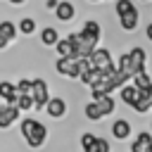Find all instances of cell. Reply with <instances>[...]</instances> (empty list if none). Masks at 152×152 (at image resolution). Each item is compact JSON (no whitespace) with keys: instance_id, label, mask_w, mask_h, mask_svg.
<instances>
[{"instance_id":"17","label":"cell","mask_w":152,"mask_h":152,"mask_svg":"<svg viewBox=\"0 0 152 152\" xmlns=\"http://www.w3.org/2000/svg\"><path fill=\"white\" fill-rule=\"evenodd\" d=\"M93 102H97V107H100V112H102V116H109L116 107H114V97L112 95H102L100 100H93Z\"/></svg>"},{"instance_id":"28","label":"cell","mask_w":152,"mask_h":152,"mask_svg":"<svg viewBox=\"0 0 152 152\" xmlns=\"http://www.w3.org/2000/svg\"><path fill=\"white\" fill-rule=\"evenodd\" d=\"M7 45H10V40H7V36L0 31V50H2V48H7Z\"/></svg>"},{"instance_id":"6","label":"cell","mask_w":152,"mask_h":152,"mask_svg":"<svg viewBox=\"0 0 152 152\" xmlns=\"http://www.w3.org/2000/svg\"><path fill=\"white\" fill-rule=\"evenodd\" d=\"M128 57H131V74H142L145 71V62H147V52L142 48H131L128 50Z\"/></svg>"},{"instance_id":"32","label":"cell","mask_w":152,"mask_h":152,"mask_svg":"<svg viewBox=\"0 0 152 152\" xmlns=\"http://www.w3.org/2000/svg\"><path fill=\"white\" fill-rule=\"evenodd\" d=\"M150 126H152V124H150ZM150 133H152V131H150Z\"/></svg>"},{"instance_id":"8","label":"cell","mask_w":152,"mask_h":152,"mask_svg":"<svg viewBox=\"0 0 152 152\" xmlns=\"http://www.w3.org/2000/svg\"><path fill=\"white\" fill-rule=\"evenodd\" d=\"M133 109H135L138 114H145V112H150V109H152V86H150V88L138 90V100H135Z\"/></svg>"},{"instance_id":"27","label":"cell","mask_w":152,"mask_h":152,"mask_svg":"<svg viewBox=\"0 0 152 152\" xmlns=\"http://www.w3.org/2000/svg\"><path fill=\"white\" fill-rule=\"evenodd\" d=\"M57 5H59V0H45V7H48V10H52V12L57 10Z\"/></svg>"},{"instance_id":"15","label":"cell","mask_w":152,"mask_h":152,"mask_svg":"<svg viewBox=\"0 0 152 152\" xmlns=\"http://www.w3.org/2000/svg\"><path fill=\"white\" fill-rule=\"evenodd\" d=\"M55 50H57L59 57H76V50H74V43L69 40V36L66 38H59L57 45H55Z\"/></svg>"},{"instance_id":"14","label":"cell","mask_w":152,"mask_h":152,"mask_svg":"<svg viewBox=\"0 0 152 152\" xmlns=\"http://www.w3.org/2000/svg\"><path fill=\"white\" fill-rule=\"evenodd\" d=\"M112 135H114L116 140H126V138L131 135V124H128L126 119H116L114 126H112Z\"/></svg>"},{"instance_id":"18","label":"cell","mask_w":152,"mask_h":152,"mask_svg":"<svg viewBox=\"0 0 152 152\" xmlns=\"http://www.w3.org/2000/svg\"><path fill=\"white\" fill-rule=\"evenodd\" d=\"M83 114H86V119H90V121H100V119H102V112H100L97 102H93V100H88V102H86Z\"/></svg>"},{"instance_id":"25","label":"cell","mask_w":152,"mask_h":152,"mask_svg":"<svg viewBox=\"0 0 152 152\" xmlns=\"http://www.w3.org/2000/svg\"><path fill=\"white\" fill-rule=\"evenodd\" d=\"M83 152H109V142L104 138H95V145L88 147V150H83Z\"/></svg>"},{"instance_id":"1","label":"cell","mask_w":152,"mask_h":152,"mask_svg":"<svg viewBox=\"0 0 152 152\" xmlns=\"http://www.w3.org/2000/svg\"><path fill=\"white\" fill-rule=\"evenodd\" d=\"M21 135H24V140H26V145L31 147V150H38V147H43V142L48 140V128L38 121V119H33V116H26V119H21Z\"/></svg>"},{"instance_id":"3","label":"cell","mask_w":152,"mask_h":152,"mask_svg":"<svg viewBox=\"0 0 152 152\" xmlns=\"http://www.w3.org/2000/svg\"><path fill=\"white\" fill-rule=\"evenodd\" d=\"M90 64L95 66V69H100V71H114L116 69V64H114V59H112V52L107 50V48H95L93 52H90Z\"/></svg>"},{"instance_id":"16","label":"cell","mask_w":152,"mask_h":152,"mask_svg":"<svg viewBox=\"0 0 152 152\" xmlns=\"http://www.w3.org/2000/svg\"><path fill=\"white\" fill-rule=\"evenodd\" d=\"M57 40H59V33H57L55 26H45L40 31V43L43 45H57Z\"/></svg>"},{"instance_id":"30","label":"cell","mask_w":152,"mask_h":152,"mask_svg":"<svg viewBox=\"0 0 152 152\" xmlns=\"http://www.w3.org/2000/svg\"><path fill=\"white\" fill-rule=\"evenodd\" d=\"M10 2H12V5H24L26 0H10Z\"/></svg>"},{"instance_id":"4","label":"cell","mask_w":152,"mask_h":152,"mask_svg":"<svg viewBox=\"0 0 152 152\" xmlns=\"http://www.w3.org/2000/svg\"><path fill=\"white\" fill-rule=\"evenodd\" d=\"M48 81L43 78H31V97H33V109H45L50 93H48Z\"/></svg>"},{"instance_id":"26","label":"cell","mask_w":152,"mask_h":152,"mask_svg":"<svg viewBox=\"0 0 152 152\" xmlns=\"http://www.w3.org/2000/svg\"><path fill=\"white\" fill-rule=\"evenodd\" d=\"M95 138H97V135H93V133H83V135H81V147H83V150L93 147V145H95Z\"/></svg>"},{"instance_id":"11","label":"cell","mask_w":152,"mask_h":152,"mask_svg":"<svg viewBox=\"0 0 152 152\" xmlns=\"http://www.w3.org/2000/svg\"><path fill=\"white\" fill-rule=\"evenodd\" d=\"M0 97L5 100V104H17L19 95H17L14 83H10V81H0Z\"/></svg>"},{"instance_id":"9","label":"cell","mask_w":152,"mask_h":152,"mask_svg":"<svg viewBox=\"0 0 152 152\" xmlns=\"http://www.w3.org/2000/svg\"><path fill=\"white\" fill-rule=\"evenodd\" d=\"M131 152H152V133H150V131H140V133L133 138Z\"/></svg>"},{"instance_id":"10","label":"cell","mask_w":152,"mask_h":152,"mask_svg":"<svg viewBox=\"0 0 152 152\" xmlns=\"http://www.w3.org/2000/svg\"><path fill=\"white\" fill-rule=\"evenodd\" d=\"M45 112L52 116V119H62L66 114V100L64 97H50L48 104H45Z\"/></svg>"},{"instance_id":"2","label":"cell","mask_w":152,"mask_h":152,"mask_svg":"<svg viewBox=\"0 0 152 152\" xmlns=\"http://www.w3.org/2000/svg\"><path fill=\"white\" fill-rule=\"evenodd\" d=\"M116 17H119V24H121L124 31H135L138 28L140 14H138L133 0H116Z\"/></svg>"},{"instance_id":"20","label":"cell","mask_w":152,"mask_h":152,"mask_svg":"<svg viewBox=\"0 0 152 152\" xmlns=\"http://www.w3.org/2000/svg\"><path fill=\"white\" fill-rule=\"evenodd\" d=\"M116 71H119V74H124V76H131V78H133V74H131V57H128V52H124V55L119 57V62H116Z\"/></svg>"},{"instance_id":"5","label":"cell","mask_w":152,"mask_h":152,"mask_svg":"<svg viewBox=\"0 0 152 152\" xmlns=\"http://www.w3.org/2000/svg\"><path fill=\"white\" fill-rule=\"evenodd\" d=\"M55 69H57L59 76H66V78H78V76H81L78 57H57Z\"/></svg>"},{"instance_id":"7","label":"cell","mask_w":152,"mask_h":152,"mask_svg":"<svg viewBox=\"0 0 152 152\" xmlns=\"http://www.w3.org/2000/svg\"><path fill=\"white\" fill-rule=\"evenodd\" d=\"M14 121H19V107L17 104H2L0 107V128H10Z\"/></svg>"},{"instance_id":"21","label":"cell","mask_w":152,"mask_h":152,"mask_svg":"<svg viewBox=\"0 0 152 152\" xmlns=\"http://www.w3.org/2000/svg\"><path fill=\"white\" fill-rule=\"evenodd\" d=\"M131 83H133L138 90H142V88H150V86H152V78H150L147 71H142V74H135V76L131 78Z\"/></svg>"},{"instance_id":"12","label":"cell","mask_w":152,"mask_h":152,"mask_svg":"<svg viewBox=\"0 0 152 152\" xmlns=\"http://www.w3.org/2000/svg\"><path fill=\"white\" fill-rule=\"evenodd\" d=\"M74 14H76V10H74V5H71L69 0H62V2L57 5V10H55V17H57L59 21H71Z\"/></svg>"},{"instance_id":"13","label":"cell","mask_w":152,"mask_h":152,"mask_svg":"<svg viewBox=\"0 0 152 152\" xmlns=\"http://www.w3.org/2000/svg\"><path fill=\"white\" fill-rule=\"evenodd\" d=\"M119 97H121V102H124V104L133 107V104H135V100H138V88H135L133 83H126L124 88H119Z\"/></svg>"},{"instance_id":"29","label":"cell","mask_w":152,"mask_h":152,"mask_svg":"<svg viewBox=\"0 0 152 152\" xmlns=\"http://www.w3.org/2000/svg\"><path fill=\"white\" fill-rule=\"evenodd\" d=\"M145 36H147V40H152V21L147 24V28H145Z\"/></svg>"},{"instance_id":"23","label":"cell","mask_w":152,"mask_h":152,"mask_svg":"<svg viewBox=\"0 0 152 152\" xmlns=\"http://www.w3.org/2000/svg\"><path fill=\"white\" fill-rule=\"evenodd\" d=\"M14 88H17V95H31V78H21V81H17Z\"/></svg>"},{"instance_id":"24","label":"cell","mask_w":152,"mask_h":152,"mask_svg":"<svg viewBox=\"0 0 152 152\" xmlns=\"http://www.w3.org/2000/svg\"><path fill=\"white\" fill-rule=\"evenodd\" d=\"M17 107H19V112H28V109H33V97H31V95H19Z\"/></svg>"},{"instance_id":"19","label":"cell","mask_w":152,"mask_h":152,"mask_svg":"<svg viewBox=\"0 0 152 152\" xmlns=\"http://www.w3.org/2000/svg\"><path fill=\"white\" fill-rule=\"evenodd\" d=\"M17 31H19V33H24V36H31V33L36 31V19H31V17H24V19L17 24Z\"/></svg>"},{"instance_id":"31","label":"cell","mask_w":152,"mask_h":152,"mask_svg":"<svg viewBox=\"0 0 152 152\" xmlns=\"http://www.w3.org/2000/svg\"><path fill=\"white\" fill-rule=\"evenodd\" d=\"M88 2H100V0H88Z\"/></svg>"},{"instance_id":"22","label":"cell","mask_w":152,"mask_h":152,"mask_svg":"<svg viewBox=\"0 0 152 152\" xmlns=\"http://www.w3.org/2000/svg\"><path fill=\"white\" fill-rule=\"evenodd\" d=\"M0 31L7 36V40H10V43H12V40L17 38V33H19V31H17V26H14L12 21H0Z\"/></svg>"}]
</instances>
